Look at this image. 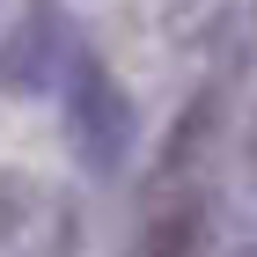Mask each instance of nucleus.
Segmentation results:
<instances>
[{"label": "nucleus", "instance_id": "obj_1", "mask_svg": "<svg viewBox=\"0 0 257 257\" xmlns=\"http://www.w3.org/2000/svg\"><path fill=\"white\" fill-rule=\"evenodd\" d=\"M59 118H66V147L88 177H118L140 147V110H133V88H125L110 66L81 44L74 66L59 81Z\"/></svg>", "mask_w": 257, "mask_h": 257}, {"label": "nucleus", "instance_id": "obj_3", "mask_svg": "<svg viewBox=\"0 0 257 257\" xmlns=\"http://www.w3.org/2000/svg\"><path fill=\"white\" fill-rule=\"evenodd\" d=\"M133 257H206V206L198 198H177L169 213H155L140 228Z\"/></svg>", "mask_w": 257, "mask_h": 257}, {"label": "nucleus", "instance_id": "obj_4", "mask_svg": "<svg viewBox=\"0 0 257 257\" xmlns=\"http://www.w3.org/2000/svg\"><path fill=\"white\" fill-rule=\"evenodd\" d=\"M228 257H257V235H250V242H242V250H228Z\"/></svg>", "mask_w": 257, "mask_h": 257}, {"label": "nucleus", "instance_id": "obj_2", "mask_svg": "<svg viewBox=\"0 0 257 257\" xmlns=\"http://www.w3.org/2000/svg\"><path fill=\"white\" fill-rule=\"evenodd\" d=\"M81 52V30L59 0H30L15 15V30L0 37V88L8 96H59L66 66Z\"/></svg>", "mask_w": 257, "mask_h": 257}]
</instances>
